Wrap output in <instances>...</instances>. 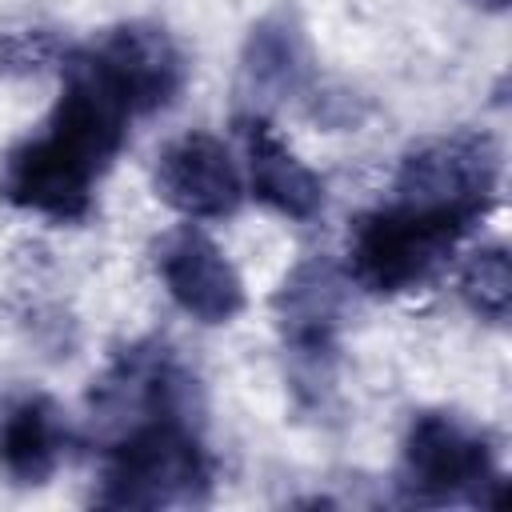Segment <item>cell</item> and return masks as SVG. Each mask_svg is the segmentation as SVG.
Masks as SVG:
<instances>
[{
	"label": "cell",
	"instance_id": "cell-1",
	"mask_svg": "<svg viewBox=\"0 0 512 512\" xmlns=\"http://www.w3.org/2000/svg\"><path fill=\"white\" fill-rule=\"evenodd\" d=\"M212 492V456L192 420H148L108 440L96 504L104 508H188Z\"/></svg>",
	"mask_w": 512,
	"mask_h": 512
},
{
	"label": "cell",
	"instance_id": "cell-8",
	"mask_svg": "<svg viewBox=\"0 0 512 512\" xmlns=\"http://www.w3.org/2000/svg\"><path fill=\"white\" fill-rule=\"evenodd\" d=\"M92 60L120 92L132 116H148L168 108L184 88V52L156 24H120L108 28L92 48Z\"/></svg>",
	"mask_w": 512,
	"mask_h": 512
},
{
	"label": "cell",
	"instance_id": "cell-5",
	"mask_svg": "<svg viewBox=\"0 0 512 512\" xmlns=\"http://www.w3.org/2000/svg\"><path fill=\"white\" fill-rule=\"evenodd\" d=\"M196 380L164 344H132L92 388V424L112 436L148 420H188Z\"/></svg>",
	"mask_w": 512,
	"mask_h": 512
},
{
	"label": "cell",
	"instance_id": "cell-9",
	"mask_svg": "<svg viewBox=\"0 0 512 512\" xmlns=\"http://www.w3.org/2000/svg\"><path fill=\"white\" fill-rule=\"evenodd\" d=\"M156 276L176 308L200 324H228L244 308V280L236 264L196 224H184L156 244Z\"/></svg>",
	"mask_w": 512,
	"mask_h": 512
},
{
	"label": "cell",
	"instance_id": "cell-2",
	"mask_svg": "<svg viewBox=\"0 0 512 512\" xmlns=\"http://www.w3.org/2000/svg\"><path fill=\"white\" fill-rule=\"evenodd\" d=\"M468 236L464 224L408 208L400 200L364 212L348 232V280L372 296H400L428 284L456 244Z\"/></svg>",
	"mask_w": 512,
	"mask_h": 512
},
{
	"label": "cell",
	"instance_id": "cell-10",
	"mask_svg": "<svg viewBox=\"0 0 512 512\" xmlns=\"http://www.w3.org/2000/svg\"><path fill=\"white\" fill-rule=\"evenodd\" d=\"M248 192L284 220H312L324 208V180L276 136V128L260 112H244L236 120Z\"/></svg>",
	"mask_w": 512,
	"mask_h": 512
},
{
	"label": "cell",
	"instance_id": "cell-14",
	"mask_svg": "<svg viewBox=\"0 0 512 512\" xmlns=\"http://www.w3.org/2000/svg\"><path fill=\"white\" fill-rule=\"evenodd\" d=\"M296 68H300L296 36L284 24L252 28V40L244 52V76L252 80V92H284L296 80Z\"/></svg>",
	"mask_w": 512,
	"mask_h": 512
},
{
	"label": "cell",
	"instance_id": "cell-6",
	"mask_svg": "<svg viewBox=\"0 0 512 512\" xmlns=\"http://www.w3.org/2000/svg\"><path fill=\"white\" fill-rule=\"evenodd\" d=\"M100 172L80 160L68 144H60L52 132L28 136L16 148H8L0 164V196L32 216H44L52 224H76L92 212V184Z\"/></svg>",
	"mask_w": 512,
	"mask_h": 512
},
{
	"label": "cell",
	"instance_id": "cell-4",
	"mask_svg": "<svg viewBox=\"0 0 512 512\" xmlns=\"http://www.w3.org/2000/svg\"><path fill=\"white\" fill-rule=\"evenodd\" d=\"M404 504H496L500 468L492 444L448 412H420L400 448Z\"/></svg>",
	"mask_w": 512,
	"mask_h": 512
},
{
	"label": "cell",
	"instance_id": "cell-3",
	"mask_svg": "<svg viewBox=\"0 0 512 512\" xmlns=\"http://www.w3.org/2000/svg\"><path fill=\"white\" fill-rule=\"evenodd\" d=\"M500 192V148L488 132L456 128L420 140L404 152L396 172V200L464 228L480 224Z\"/></svg>",
	"mask_w": 512,
	"mask_h": 512
},
{
	"label": "cell",
	"instance_id": "cell-12",
	"mask_svg": "<svg viewBox=\"0 0 512 512\" xmlns=\"http://www.w3.org/2000/svg\"><path fill=\"white\" fill-rule=\"evenodd\" d=\"M68 452V424L52 396L32 392L0 416V468L12 484L36 488L56 476Z\"/></svg>",
	"mask_w": 512,
	"mask_h": 512
},
{
	"label": "cell",
	"instance_id": "cell-11",
	"mask_svg": "<svg viewBox=\"0 0 512 512\" xmlns=\"http://www.w3.org/2000/svg\"><path fill=\"white\" fill-rule=\"evenodd\" d=\"M344 296H348V280L336 264L320 256L296 264L276 292V324L284 344L304 360L332 356L336 328L344 316Z\"/></svg>",
	"mask_w": 512,
	"mask_h": 512
},
{
	"label": "cell",
	"instance_id": "cell-7",
	"mask_svg": "<svg viewBox=\"0 0 512 512\" xmlns=\"http://www.w3.org/2000/svg\"><path fill=\"white\" fill-rule=\"evenodd\" d=\"M156 196L188 220H224L244 200V176L224 140L212 132H184L156 156Z\"/></svg>",
	"mask_w": 512,
	"mask_h": 512
},
{
	"label": "cell",
	"instance_id": "cell-15",
	"mask_svg": "<svg viewBox=\"0 0 512 512\" xmlns=\"http://www.w3.org/2000/svg\"><path fill=\"white\" fill-rule=\"evenodd\" d=\"M476 4H484V8H504L508 0H476Z\"/></svg>",
	"mask_w": 512,
	"mask_h": 512
},
{
	"label": "cell",
	"instance_id": "cell-13",
	"mask_svg": "<svg viewBox=\"0 0 512 512\" xmlns=\"http://www.w3.org/2000/svg\"><path fill=\"white\" fill-rule=\"evenodd\" d=\"M460 296L464 304L500 324L508 316V304H512V264H508V252L500 244H488V248H476L464 268H460Z\"/></svg>",
	"mask_w": 512,
	"mask_h": 512
}]
</instances>
